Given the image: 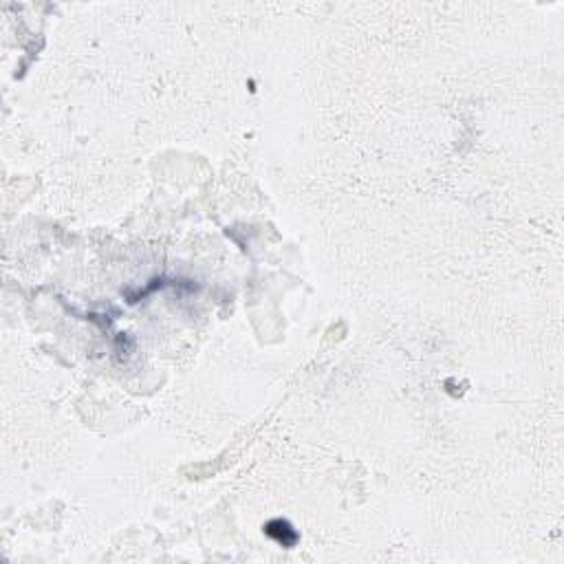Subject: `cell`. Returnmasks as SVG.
<instances>
[{"label": "cell", "mask_w": 564, "mask_h": 564, "mask_svg": "<svg viewBox=\"0 0 564 564\" xmlns=\"http://www.w3.org/2000/svg\"><path fill=\"white\" fill-rule=\"evenodd\" d=\"M265 532L271 540H276L278 544H282V547H294V544L298 542V534L296 529L291 527L289 522L284 520H271L267 527H265Z\"/></svg>", "instance_id": "6da1fadb"}]
</instances>
